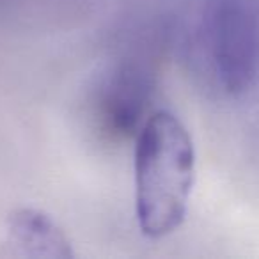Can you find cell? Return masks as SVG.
<instances>
[{
    "label": "cell",
    "instance_id": "obj_1",
    "mask_svg": "<svg viewBox=\"0 0 259 259\" xmlns=\"http://www.w3.org/2000/svg\"><path fill=\"white\" fill-rule=\"evenodd\" d=\"M135 215L142 234L160 240L187 217L195 183V149L185 124L158 110L135 137Z\"/></svg>",
    "mask_w": 259,
    "mask_h": 259
},
{
    "label": "cell",
    "instance_id": "obj_2",
    "mask_svg": "<svg viewBox=\"0 0 259 259\" xmlns=\"http://www.w3.org/2000/svg\"><path fill=\"white\" fill-rule=\"evenodd\" d=\"M201 47L215 82L243 96L259 82V0H204Z\"/></svg>",
    "mask_w": 259,
    "mask_h": 259
},
{
    "label": "cell",
    "instance_id": "obj_3",
    "mask_svg": "<svg viewBox=\"0 0 259 259\" xmlns=\"http://www.w3.org/2000/svg\"><path fill=\"white\" fill-rule=\"evenodd\" d=\"M153 91V73L137 61H124L110 71L98 91V122L112 139L137 137Z\"/></svg>",
    "mask_w": 259,
    "mask_h": 259
},
{
    "label": "cell",
    "instance_id": "obj_4",
    "mask_svg": "<svg viewBox=\"0 0 259 259\" xmlns=\"http://www.w3.org/2000/svg\"><path fill=\"white\" fill-rule=\"evenodd\" d=\"M0 255L22 259H71V240L45 211L15 209L6 220V238Z\"/></svg>",
    "mask_w": 259,
    "mask_h": 259
}]
</instances>
